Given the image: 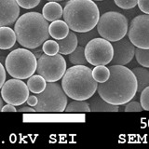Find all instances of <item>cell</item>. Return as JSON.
<instances>
[{
  "label": "cell",
  "instance_id": "obj_1",
  "mask_svg": "<svg viewBox=\"0 0 149 149\" xmlns=\"http://www.w3.org/2000/svg\"><path fill=\"white\" fill-rule=\"evenodd\" d=\"M108 68L110 77L105 82L98 84V94L111 104L124 105L136 95V77L125 65H111Z\"/></svg>",
  "mask_w": 149,
  "mask_h": 149
},
{
  "label": "cell",
  "instance_id": "obj_2",
  "mask_svg": "<svg viewBox=\"0 0 149 149\" xmlns=\"http://www.w3.org/2000/svg\"><path fill=\"white\" fill-rule=\"evenodd\" d=\"M14 32L19 44L34 49L49 38V22L38 12H27L17 19Z\"/></svg>",
  "mask_w": 149,
  "mask_h": 149
},
{
  "label": "cell",
  "instance_id": "obj_3",
  "mask_svg": "<svg viewBox=\"0 0 149 149\" xmlns=\"http://www.w3.org/2000/svg\"><path fill=\"white\" fill-rule=\"evenodd\" d=\"M92 70L86 65H74L62 77V88L67 97L86 101L95 94L98 82L92 77Z\"/></svg>",
  "mask_w": 149,
  "mask_h": 149
},
{
  "label": "cell",
  "instance_id": "obj_4",
  "mask_svg": "<svg viewBox=\"0 0 149 149\" xmlns=\"http://www.w3.org/2000/svg\"><path fill=\"white\" fill-rule=\"evenodd\" d=\"M63 17L69 29L85 33L95 28L100 11L93 0H69L64 7Z\"/></svg>",
  "mask_w": 149,
  "mask_h": 149
},
{
  "label": "cell",
  "instance_id": "obj_5",
  "mask_svg": "<svg viewBox=\"0 0 149 149\" xmlns=\"http://www.w3.org/2000/svg\"><path fill=\"white\" fill-rule=\"evenodd\" d=\"M5 65L9 76L18 79H26L36 71L37 60L28 49H17L7 56Z\"/></svg>",
  "mask_w": 149,
  "mask_h": 149
},
{
  "label": "cell",
  "instance_id": "obj_6",
  "mask_svg": "<svg viewBox=\"0 0 149 149\" xmlns=\"http://www.w3.org/2000/svg\"><path fill=\"white\" fill-rule=\"evenodd\" d=\"M36 96L38 102L34 108L37 113H62L67 105V95L56 82L47 83L45 90Z\"/></svg>",
  "mask_w": 149,
  "mask_h": 149
},
{
  "label": "cell",
  "instance_id": "obj_7",
  "mask_svg": "<svg viewBox=\"0 0 149 149\" xmlns=\"http://www.w3.org/2000/svg\"><path fill=\"white\" fill-rule=\"evenodd\" d=\"M96 26L101 37L110 42H115L127 35L129 22L123 14L116 11H108L100 16Z\"/></svg>",
  "mask_w": 149,
  "mask_h": 149
},
{
  "label": "cell",
  "instance_id": "obj_8",
  "mask_svg": "<svg viewBox=\"0 0 149 149\" xmlns=\"http://www.w3.org/2000/svg\"><path fill=\"white\" fill-rule=\"evenodd\" d=\"M65 71L66 62L62 54H43L37 60L36 72L48 82H56L62 79Z\"/></svg>",
  "mask_w": 149,
  "mask_h": 149
},
{
  "label": "cell",
  "instance_id": "obj_9",
  "mask_svg": "<svg viewBox=\"0 0 149 149\" xmlns=\"http://www.w3.org/2000/svg\"><path fill=\"white\" fill-rule=\"evenodd\" d=\"M114 55L113 46L110 41L102 37H95L85 46V57L91 65H106L111 63Z\"/></svg>",
  "mask_w": 149,
  "mask_h": 149
},
{
  "label": "cell",
  "instance_id": "obj_10",
  "mask_svg": "<svg viewBox=\"0 0 149 149\" xmlns=\"http://www.w3.org/2000/svg\"><path fill=\"white\" fill-rule=\"evenodd\" d=\"M130 42L140 49H149V14L138 15L130 22L128 28Z\"/></svg>",
  "mask_w": 149,
  "mask_h": 149
},
{
  "label": "cell",
  "instance_id": "obj_11",
  "mask_svg": "<svg viewBox=\"0 0 149 149\" xmlns=\"http://www.w3.org/2000/svg\"><path fill=\"white\" fill-rule=\"evenodd\" d=\"M1 96L7 104L20 106L26 102L29 96V88L24 82L22 81V79H9L3 84Z\"/></svg>",
  "mask_w": 149,
  "mask_h": 149
},
{
  "label": "cell",
  "instance_id": "obj_12",
  "mask_svg": "<svg viewBox=\"0 0 149 149\" xmlns=\"http://www.w3.org/2000/svg\"><path fill=\"white\" fill-rule=\"evenodd\" d=\"M114 49L113 59L111 61L112 65H126L130 63L135 54V47L127 37H123L112 43Z\"/></svg>",
  "mask_w": 149,
  "mask_h": 149
},
{
  "label": "cell",
  "instance_id": "obj_13",
  "mask_svg": "<svg viewBox=\"0 0 149 149\" xmlns=\"http://www.w3.org/2000/svg\"><path fill=\"white\" fill-rule=\"evenodd\" d=\"M20 15V6L16 0H0V27L14 23Z\"/></svg>",
  "mask_w": 149,
  "mask_h": 149
},
{
  "label": "cell",
  "instance_id": "obj_14",
  "mask_svg": "<svg viewBox=\"0 0 149 149\" xmlns=\"http://www.w3.org/2000/svg\"><path fill=\"white\" fill-rule=\"evenodd\" d=\"M88 104L91 108V112H118V106L111 104L102 99L100 95L93 94L88 99Z\"/></svg>",
  "mask_w": 149,
  "mask_h": 149
},
{
  "label": "cell",
  "instance_id": "obj_15",
  "mask_svg": "<svg viewBox=\"0 0 149 149\" xmlns=\"http://www.w3.org/2000/svg\"><path fill=\"white\" fill-rule=\"evenodd\" d=\"M57 43L59 45V53L62 55H68L76 49L78 45L77 36L74 31H69L67 36L57 40Z\"/></svg>",
  "mask_w": 149,
  "mask_h": 149
},
{
  "label": "cell",
  "instance_id": "obj_16",
  "mask_svg": "<svg viewBox=\"0 0 149 149\" xmlns=\"http://www.w3.org/2000/svg\"><path fill=\"white\" fill-rule=\"evenodd\" d=\"M63 9L62 6L55 1H49L47 3L42 9V15L49 22L60 20L63 17Z\"/></svg>",
  "mask_w": 149,
  "mask_h": 149
},
{
  "label": "cell",
  "instance_id": "obj_17",
  "mask_svg": "<svg viewBox=\"0 0 149 149\" xmlns=\"http://www.w3.org/2000/svg\"><path fill=\"white\" fill-rule=\"evenodd\" d=\"M69 27L64 21L56 20L49 25V34L55 40L66 37L69 33Z\"/></svg>",
  "mask_w": 149,
  "mask_h": 149
},
{
  "label": "cell",
  "instance_id": "obj_18",
  "mask_svg": "<svg viewBox=\"0 0 149 149\" xmlns=\"http://www.w3.org/2000/svg\"><path fill=\"white\" fill-rule=\"evenodd\" d=\"M17 41L14 30L8 26L0 27V49H9Z\"/></svg>",
  "mask_w": 149,
  "mask_h": 149
},
{
  "label": "cell",
  "instance_id": "obj_19",
  "mask_svg": "<svg viewBox=\"0 0 149 149\" xmlns=\"http://www.w3.org/2000/svg\"><path fill=\"white\" fill-rule=\"evenodd\" d=\"M132 71L137 80V92H141L149 86V71L144 67H134Z\"/></svg>",
  "mask_w": 149,
  "mask_h": 149
},
{
  "label": "cell",
  "instance_id": "obj_20",
  "mask_svg": "<svg viewBox=\"0 0 149 149\" xmlns=\"http://www.w3.org/2000/svg\"><path fill=\"white\" fill-rule=\"evenodd\" d=\"M46 86L47 81L40 74H33L27 81V87L29 88V91L33 93H36V94L43 91Z\"/></svg>",
  "mask_w": 149,
  "mask_h": 149
},
{
  "label": "cell",
  "instance_id": "obj_21",
  "mask_svg": "<svg viewBox=\"0 0 149 149\" xmlns=\"http://www.w3.org/2000/svg\"><path fill=\"white\" fill-rule=\"evenodd\" d=\"M64 112L65 113H88L91 112V108L87 102L74 100L66 105Z\"/></svg>",
  "mask_w": 149,
  "mask_h": 149
},
{
  "label": "cell",
  "instance_id": "obj_22",
  "mask_svg": "<svg viewBox=\"0 0 149 149\" xmlns=\"http://www.w3.org/2000/svg\"><path fill=\"white\" fill-rule=\"evenodd\" d=\"M69 55L70 63L74 65H85L88 62L85 57V47L77 46Z\"/></svg>",
  "mask_w": 149,
  "mask_h": 149
},
{
  "label": "cell",
  "instance_id": "obj_23",
  "mask_svg": "<svg viewBox=\"0 0 149 149\" xmlns=\"http://www.w3.org/2000/svg\"><path fill=\"white\" fill-rule=\"evenodd\" d=\"M92 77L98 83L105 82L110 77V70L105 65H96L92 70Z\"/></svg>",
  "mask_w": 149,
  "mask_h": 149
},
{
  "label": "cell",
  "instance_id": "obj_24",
  "mask_svg": "<svg viewBox=\"0 0 149 149\" xmlns=\"http://www.w3.org/2000/svg\"><path fill=\"white\" fill-rule=\"evenodd\" d=\"M135 58L137 63L143 67L149 68V49H135Z\"/></svg>",
  "mask_w": 149,
  "mask_h": 149
},
{
  "label": "cell",
  "instance_id": "obj_25",
  "mask_svg": "<svg viewBox=\"0 0 149 149\" xmlns=\"http://www.w3.org/2000/svg\"><path fill=\"white\" fill-rule=\"evenodd\" d=\"M42 49L45 54L48 55H55L59 52V45L55 40H48L47 39L42 46Z\"/></svg>",
  "mask_w": 149,
  "mask_h": 149
},
{
  "label": "cell",
  "instance_id": "obj_26",
  "mask_svg": "<svg viewBox=\"0 0 149 149\" xmlns=\"http://www.w3.org/2000/svg\"><path fill=\"white\" fill-rule=\"evenodd\" d=\"M97 34L98 32L94 31V30H91L88 32H85V33H79V35L77 36V39L79 42V45L80 46H86V44L88 41L95 38L97 37Z\"/></svg>",
  "mask_w": 149,
  "mask_h": 149
},
{
  "label": "cell",
  "instance_id": "obj_27",
  "mask_svg": "<svg viewBox=\"0 0 149 149\" xmlns=\"http://www.w3.org/2000/svg\"><path fill=\"white\" fill-rule=\"evenodd\" d=\"M140 93H141V96H140V104H141L143 110L149 111V86L144 88Z\"/></svg>",
  "mask_w": 149,
  "mask_h": 149
},
{
  "label": "cell",
  "instance_id": "obj_28",
  "mask_svg": "<svg viewBox=\"0 0 149 149\" xmlns=\"http://www.w3.org/2000/svg\"><path fill=\"white\" fill-rule=\"evenodd\" d=\"M116 5L122 9H132L137 6L138 0H114Z\"/></svg>",
  "mask_w": 149,
  "mask_h": 149
},
{
  "label": "cell",
  "instance_id": "obj_29",
  "mask_svg": "<svg viewBox=\"0 0 149 149\" xmlns=\"http://www.w3.org/2000/svg\"><path fill=\"white\" fill-rule=\"evenodd\" d=\"M41 0H16L17 4L22 8L30 9L38 6Z\"/></svg>",
  "mask_w": 149,
  "mask_h": 149
},
{
  "label": "cell",
  "instance_id": "obj_30",
  "mask_svg": "<svg viewBox=\"0 0 149 149\" xmlns=\"http://www.w3.org/2000/svg\"><path fill=\"white\" fill-rule=\"evenodd\" d=\"M143 109L140 104V102L135 101H130L126 104V106L124 108L125 112H142Z\"/></svg>",
  "mask_w": 149,
  "mask_h": 149
},
{
  "label": "cell",
  "instance_id": "obj_31",
  "mask_svg": "<svg viewBox=\"0 0 149 149\" xmlns=\"http://www.w3.org/2000/svg\"><path fill=\"white\" fill-rule=\"evenodd\" d=\"M139 9L144 14H149V0H138Z\"/></svg>",
  "mask_w": 149,
  "mask_h": 149
},
{
  "label": "cell",
  "instance_id": "obj_32",
  "mask_svg": "<svg viewBox=\"0 0 149 149\" xmlns=\"http://www.w3.org/2000/svg\"><path fill=\"white\" fill-rule=\"evenodd\" d=\"M5 81H6V71H5V67L3 66V64L0 63V90H1Z\"/></svg>",
  "mask_w": 149,
  "mask_h": 149
},
{
  "label": "cell",
  "instance_id": "obj_33",
  "mask_svg": "<svg viewBox=\"0 0 149 149\" xmlns=\"http://www.w3.org/2000/svg\"><path fill=\"white\" fill-rule=\"evenodd\" d=\"M37 102H38V100H37V97L36 95L28 96L27 100H26L27 104L29 106H32V107H35L37 104Z\"/></svg>",
  "mask_w": 149,
  "mask_h": 149
},
{
  "label": "cell",
  "instance_id": "obj_34",
  "mask_svg": "<svg viewBox=\"0 0 149 149\" xmlns=\"http://www.w3.org/2000/svg\"><path fill=\"white\" fill-rule=\"evenodd\" d=\"M18 112H22V113H36V109L32 106H22L17 110Z\"/></svg>",
  "mask_w": 149,
  "mask_h": 149
},
{
  "label": "cell",
  "instance_id": "obj_35",
  "mask_svg": "<svg viewBox=\"0 0 149 149\" xmlns=\"http://www.w3.org/2000/svg\"><path fill=\"white\" fill-rule=\"evenodd\" d=\"M1 112H17V109H16V107L14 105L8 104L4 105L2 107Z\"/></svg>",
  "mask_w": 149,
  "mask_h": 149
},
{
  "label": "cell",
  "instance_id": "obj_36",
  "mask_svg": "<svg viewBox=\"0 0 149 149\" xmlns=\"http://www.w3.org/2000/svg\"><path fill=\"white\" fill-rule=\"evenodd\" d=\"M2 107H3V101H2V99H1V97H0V112H1Z\"/></svg>",
  "mask_w": 149,
  "mask_h": 149
},
{
  "label": "cell",
  "instance_id": "obj_37",
  "mask_svg": "<svg viewBox=\"0 0 149 149\" xmlns=\"http://www.w3.org/2000/svg\"><path fill=\"white\" fill-rule=\"evenodd\" d=\"M48 1H55V2H58V1H64V0H48Z\"/></svg>",
  "mask_w": 149,
  "mask_h": 149
},
{
  "label": "cell",
  "instance_id": "obj_38",
  "mask_svg": "<svg viewBox=\"0 0 149 149\" xmlns=\"http://www.w3.org/2000/svg\"><path fill=\"white\" fill-rule=\"evenodd\" d=\"M93 1H102V0H93Z\"/></svg>",
  "mask_w": 149,
  "mask_h": 149
}]
</instances>
